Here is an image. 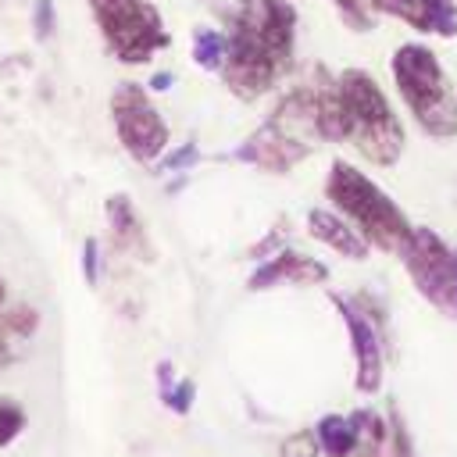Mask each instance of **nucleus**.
<instances>
[{
	"label": "nucleus",
	"instance_id": "f257e3e1",
	"mask_svg": "<svg viewBox=\"0 0 457 457\" xmlns=\"http://www.w3.org/2000/svg\"><path fill=\"white\" fill-rule=\"evenodd\" d=\"M296 11L289 0H236L225 11L221 79L239 100L264 96L293 64Z\"/></svg>",
	"mask_w": 457,
	"mask_h": 457
},
{
	"label": "nucleus",
	"instance_id": "f03ea898",
	"mask_svg": "<svg viewBox=\"0 0 457 457\" xmlns=\"http://www.w3.org/2000/svg\"><path fill=\"white\" fill-rule=\"evenodd\" d=\"M325 193H328V200L339 207V214H346L350 225H353L368 243H375L378 250H400V253H403V246L411 243L414 228H411V221L403 218V211H400L364 171H357V168L346 164V161H332Z\"/></svg>",
	"mask_w": 457,
	"mask_h": 457
},
{
	"label": "nucleus",
	"instance_id": "7ed1b4c3",
	"mask_svg": "<svg viewBox=\"0 0 457 457\" xmlns=\"http://www.w3.org/2000/svg\"><path fill=\"white\" fill-rule=\"evenodd\" d=\"M336 86H339L343 111H346V139L371 164H393L403 150V129L389 100L382 96L378 82L361 68H346L336 79Z\"/></svg>",
	"mask_w": 457,
	"mask_h": 457
},
{
	"label": "nucleus",
	"instance_id": "20e7f679",
	"mask_svg": "<svg viewBox=\"0 0 457 457\" xmlns=\"http://www.w3.org/2000/svg\"><path fill=\"white\" fill-rule=\"evenodd\" d=\"M393 79L418 118V125L428 136H453L457 132V100L450 93V82L439 68V57L421 43H403L393 54Z\"/></svg>",
	"mask_w": 457,
	"mask_h": 457
},
{
	"label": "nucleus",
	"instance_id": "39448f33",
	"mask_svg": "<svg viewBox=\"0 0 457 457\" xmlns=\"http://www.w3.org/2000/svg\"><path fill=\"white\" fill-rule=\"evenodd\" d=\"M89 7L107 50L121 64H146L171 43L161 11L150 0H89Z\"/></svg>",
	"mask_w": 457,
	"mask_h": 457
},
{
	"label": "nucleus",
	"instance_id": "423d86ee",
	"mask_svg": "<svg viewBox=\"0 0 457 457\" xmlns=\"http://www.w3.org/2000/svg\"><path fill=\"white\" fill-rule=\"evenodd\" d=\"M111 121L132 161L150 164L168 146V125L139 82H121L111 93Z\"/></svg>",
	"mask_w": 457,
	"mask_h": 457
},
{
	"label": "nucleus",
	"instance_id": "0eeeda50",
	"mask_svg": "<svg viewBox=\"0 0 457 457\" xmlns=\"http://www.w3.org/2000/svg\"><path fill=\"white\" fill-rule=\"evenodd\" d=\"M403 261L418 293L457 318V250L446 246L432 228H414L411 243L403 246Z\"/></svg>",
	"mask_w": 457,
	"mask_h": 457
},
{
	"label": "nucleus",
	"instance_id": "6e6552de",
	"mask_svg": "<svg viewBox=\"0 0 457 457\" xmlns=\"http://www.w3.org/2000/svg\"><path fill=\"white\" fill-rule=\"evenodd\" d=\"M307 154H311V143L289 136V132L278 129L275 121H268L264 129H257V132L236 150L239 161L257 164V168H264V171H289V168L300 164Z\"/></svg>",
	"mask_w": 457,
	"mask_h": 457
},
{
	"label": "nucleus",
	"instance_id": "1a4fd4ad",
	"mask_svg": "<svg viewBox=\"0 0 457 457\" xmlns=\"http://www.w3.org/2000/svg\"><path fill=\"white\" fill-rule=\"evenodd\" d=\"M332 303L339 307L346 328H350V343H353V357H357V389L361 393H375L382 382V346H378V332L375 325L364 318V311H357L350 300L332 296Z\"/></svg>",
	"mask_w": 457,
	"mask_h": 457
},
{
	"label": "nucleus",
	"instance_id": "9d476101",
	"mask_svg": "<svg viewBox=\"0 0 457 457\" xmlns=\"http://www.w3.org/2000/svg\"><path fill=\"white\" fill-rule=\"evenodd\" d=\"M375 11L396 14L418 32L453 36L457 32V4L453 0H375Z\"/></svg>",
	"mask_w": 457,
	"mask_h": 457
},
{
	"label": "nucleus",
	"instance_id": "9b49d317",
	"mask_svg": "<svg viewBox=\"0 0 457 457\" xmlns=\"http://www.w3.org/2000/svg\"><path fill=\"white\" fill-rule=\"evenodd\" d=\"M328 278V268L307 253H293V250H282L275 253L268 264H261L253 275H250V289H268V286H278V282H293V286H314V282H325Z\"/></svg>",
	"mask_w": 457,
	"mask_h": 457
},
{
	"label": "nucleus",
	"instance_id": "f8f14e48",
	"mask_svg": "<svg viewBox=\"0 0 457 457\" xmlns=\"http://www.w3.org/2000/svg\"><path fill=\"white\" fill-rule=\"evenodd\" d=\"M307 228H311L314 239L328 243L336 253H343V257H350V261H364V257H368V239H364L353 225H346L339 214H332V211L314 207V211L307 214Z\"/></svg>",
	"mask_w": 457,
	"mask_h": 457
},
{
	"label": "nucleus",
	"instance_id": "ddd939ff",
	"mask_svg": "<svg viewBox=\"0 0 457 457\" xmlns=\"http://www.w3.org/2000/svg\"><path fill=\"white\" fill-rule=\"evenodd\" d=\"M318 436V446L328 453V457H350L357 450V425L353 418H343V414H325L314 428Z\"/></svg>",
	"mask_w": 457,
	"mask_h": 457
},
{
	"label": "nucleus",
	"instance_id": "4468645a",
	"mask_svg": "<svg viewBox=\"0 0 457 457\" xmlns=\"http://www.w3.org/2000/svg\"><path fill=\"white\" fill-rule=\"evenodd\" d=\"M107 221H111V236L118 246H132V243H143V225L136 218V207L129 196H111L107 200Z\"/></svg>",
	"mask_w": 457,
	"mask_h": 457
},
{
	"label": "nucleus",
	"instance_id": "2eb2a0df",
	"mask_svg": "<svg viewBox=\"0 0 457 457\" xmlns=\"http://www.w3.org/2000/svg\"><path fill=\"white\" fill-rule=\"evenodd\" d=\"M193 61L207 71H221L225 64V36L214 32V29H200L193 36Z\"/></svg>",
	"mask_w": 457,
	"mask_h": 457
},
{
	"label": "nucleus",
	"instance_id": "dca6fc26",
	"mask_svg": "<svg viewBox=\"0 0 457 457\" xmlns=\"http://www.w3.org/2000/svg\"><path fill=\"white\" fill-rule=\"evenodd\" d=\"M332 4H336L339 18L350 29H357V32H364V29L375 25V0H332Z\"/></svg>",
	"mask_w": 457,
	"mask_h": 457
},
{
	"label": "nucleus",
	"instance_id": "f3484780",
	"mask_svg": "<svg viewBox=\"0 0 457 457\" xmlns=\"http://www.w3.org/2000/svg\"><path fill=\"white\" fill-rule=\"evenodd\" d=\"M21 428H25V411L14 400L0 396V446L14 443L21 436Z\"/></svg>",
	"mask_w": 457,
	"mask_h": 457
},
{
	"label": "nucleus",
	"instance_id": "a211bd4d",
	"mask_svg": "<svg viewBox=\"0 0 457 457\" xmlns=\"http://www.w3.org/2000/svg\"><path fill=\"white\" fill-rule=\"evenodd\" d=\"M193 396H196V386L189 382V378H182L179 386H171V389H164V403L175 411V414H186L189 407H193Z\"/></svg>",
	"mask_w": 457,
	"mask_h": 457
},
{
	"label": "nucleus",
	"instance_id": "6ab92c4d",
	"mask_svg": "<svg viewBox=\"0 0 457 457\" xmlns=\"http://www.w3.org/2000/svg\"><path fill=\"white\" fill-rule=\"evenodd\" d=\"M54 29V0H36V36L46 39Z\"/></svg>",
	"mask_w": 457,
	"mask_h": 457
},
{
	"label": "nucleus",
	"instance_id": "aec40b11",
	"mask_svg": "<svg viewBox=\"0 0 457 457\" xmlns=\"http://www.w3.org/2000/svg\"><path fill=\"white\" fill-rule=\"evenodd\" d=\"M82 271L89 282H96V239H86L82 246Z\"/></svg>",
	"mask_w": 457,
	"mask_h": 457
},
{
	"label": "nucleus",
	"instance_id": "412c9836",
	"mask_svg": "<svg viewBox=\"0 0 457 457\" xmlns=\"http://www.w3.org/2000/svg\"><path fill=\"white\" fill-rule=\"evenodd\" d=\"M193 154H196L193 146H182L179 154H171V161H168V168H179V164H186V161H193Z\"/></svg>",
	"mask_w": 457,
	"mask_h": 457
},
{
	"label": "nucleus",
	"instance_id": "4be33fe9",
	"mask_svg": "<svg viewBox=\"0 0 457 457\" xmlns=\"http://www.w3.org/2000/svg\"><path fill=\"white\" fill-rule=\"evenodd\" d=\"M168 86H171V75H157L154 79V89H168Z\"/></svg>",
	"mask_w": 457,
	"mask_h": 457
},
{
	"label": "nucleus",
	"instance_id": "5701e85b",
	"mask_svg": "<svg viewBox=\"0 0 457 457\" xmlns=\"http://www.w3.org/2000/svg\"><path fill=\"white\" fill-rule=\"evenodd\" d=\"M0 303H4V278H0Z\"/></svg>",
	"mask_w": 457,
	"mask_h": 457
}]
</instances>
